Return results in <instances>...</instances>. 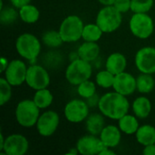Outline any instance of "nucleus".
Here are the masks:
<instances>
[{
	"instance_id": "14",
	"label": "nucleus",
	"mask_w": 155,
	"mask_h": 155,
	"mask_svg": "<svg viewBox=\"0 0 155 155\" xmlns=\"http://www.w3.org/2000/svg\"><path fill=\"white\" fill-rule=\"evenodd\" d=\"M105 147L100 137L91 134L81 137L76 143V148L82 155H99Z\"/></svg>"
},
{
	"instance_id": "39",
	"label": "nucleus",
	"mask_w": 155,
	"mask_h": 155,
	"mask_svg": "<svg viewBox=\"0 0 155 155\" xmlns=\"http://www.w3.org/2000/svg\"><path fill=\"white\" fill-rule=\"evenodd\" d=\"M112 148H109V147H105L102 152H101V153L99 155H114L115 154V153L114 152V151H112L111 150Z\"/></svg>"
},
{
	"instance_id": "29",
	"label": "nucleus",
	"mask_w": 155,
	"mask_h": 155,
	"mask_svg": "<svg viewBox=\"0 0 155 155\" xmlns=\"http://www.w3.org/2000/svg\"><path fill=\"white\" fill-rule=\"evenodd\" d=\"M14 7H6L0 9V22L4 25H8L13 24L17 17H19V13Z\"/></svg>"
},
{
	"instance_id": "3",
	"label": "nucleus",
	"mask_w": 155,
	"mask_h": 155,
	"mask_svg": "<svg viewBox=\"0 0 155 155\" xmlns=\"http://www.w3.org/2000/svg\"><path fill=\"white\" fill-rule=\"evenodd\" d=\"M15 49L22 58L34 62L41 52V43L35 35L24 33L16 38Z\"/></svg>"
},
{
	"instance_id": "16",
	"label": "nucleus",
	"mask_w": 155,
	"mask_h": 155,
	"mask_svg": "<svg viewBox=\"0 0 155 155\" xmlns=\"http://www.w3.org/2000/svg\"><path fill=\"white\" fill-rule=\"evenodd\" d=\"M122 131L119 127L110 124L104 127L99 137L103 143L109 148H114L119 145L122 139Z\"/></svg>"
},
{
	"instance_id": "6",
	"label": "nucleus",
	"mask_w": 155,
	"mask_h": 155,
	"mask_svg": "<svg viewBox=\"0 0 155 155\" xmlns=\"http://www.w3.org/2000/svg\"><path fill=\"white\" fill-rule=\"evenodd\" d=\"M84 26V22L78 15H71L62 21L58 31L64 43H74L82 38Z\"/></svg>"
},
{
	"instance_id": "11",
	"label": "nucleus",
	"mask_w": 155,
	"mask_h": 155,
	"mask_svg": "<svg viewBox=\"0 0 155 155\" xmlns=\"http://www.w3.org/2000/svg\"><path fill=\"white\" fill-rule=\"evenodd\" d=\"M134 63L140 73L155 74V47L145 46L139 49L135 54Z\"/></svg>"
},
{
	"instance_id": "22",
	"label": "nucleus",
	"mask_w": 155,
	"mask_h": 155,
	"mask_svg": "<svg viewBox=\"0 0 155 155\" xmlns=\"http://www.w3.org/2000/svg\"><path fill=\"white\" fill-rule=\"evenodd\" d=\"M86 130L89 134L99 136L104 125V119L102 114H93L86 118L85 121Z\"/></svg>"
},
{
	"instance_id": "31",
	"label": "nucleus",
	"mask_w": 155,
	"mask_h": 155,
	"mask_svg": "<svg viewBox=\"0 0 155 155\" xmlns=\"http://www.w3.org/2000/svg\"><path fill=\"white\" fill-rule=\"evenodd\" d=\"M12 96V85L5 77L0 78V104L3 106L8 103Z\"/></svg>"
},
{
	"instance_id": "12",
	"label": "nucleus",
	"mask_w": 155,
	"mask_h": 155,
	"mask_svg": "<svg viewBox=\"0 0 155 155\" xmlns=\"http://www.w3.org/2000/svg\"><path fill=\"white\" fill-rule=\"evenodd\" d=\"M27 66L24 61L14 59L9 62L5 74V78L12 86H19L25 83Z\"/></svg>"
},
{
	"instance_id": "19",
	"label": "nucleus",
	"mask_w": 155,
	"mask_h": 155,
	"mask_svg": "<svg viewBox=\"0 0 155 155\" xmlns=\"http://www.w3.org/2000/svg\"><path fill=\"white\" fill-rule=\"evenodd\" d=\"M133 112L136 117L139 119L147 118L152 112V103L145 96L137 97L132 104Z\"/></svg>"
},
{
	"instance_id": "35",
	"label": "nucleus",
	"mask_w": 155,
	"mask_h": 155,
	"mask_svg": "<svg viewBox=\"0 0 155 155\" xmlns=\"http://www.w3.org/2000/svg\"><path fill=\"white\" fill-rule=\"evenodd\" d=\"M31 1H32V0H10L12 5H13L14 7L17 8V9L21 8L22 6L25 5L30 4Z\"/></svg>"
},
{
	"instance_id": "4",
	"label": "nucleus",
	"mask_w": 155,
	"mask_h": 155,
	"mask_svg": "<svg viewBox=\"0 0 155 155\" xmlns=\"http://www.w3.org/2000/svg\"><path fill=\"white\" fill-rule=\"evenodd\" d=\"M93 68L90 62L81 58L71 61L65 70V78L72 85H79L83 82L89 80L92 76Z\"/></svg>"
},
{
	"instance_id": "23",
	"label": "nucleus",
	"mask_w": 155,
	"mask_h": 155,
	"mask_svg": "<svg viewBox=\"0 0 155 155\" xmlns=\"http://www.w3.org/2000/svg\"><path fill=\"white\" fill-rule=\"evenodd\" d=\"M20 19L26 24L36 23L40 17V12L38 8L31 4L25 5L18 9Z\"/></svg>"
},
{
	"instance_id": "25",
	"label": "nucleus",
	"mask_w": 155,
	"mask_h": 155,
	"mask_svg": "<svg viewBox=\"0 0 155 155\" xmlns=\"http://www.w3.org/2000/svg\"><path fill=\"white\" fill-rule=\"evenodd\" d=\"M137 91L141 94H150L155 86L154 78L150 74L141 73L136 78Z\"/></svg>"
},
{
	"instance_id": "7",
	"label": "nucleus",
	"mask_w": 155,
	"mask_h": 155,
	"mask_svg": "<svg viewBox=\"0 0 155 155\" xmlns=\"http://www.w3.org/2000/svg\"><path fill=\"white\" fill-rule=\"evenodd\" d=\"M129 27L135 37L147 39L154 31V23L147 13H134L129 22Z\"/></svg>"
},
{
	"instance_id": "30",
	"label": "nucleus",
	"mask_w": 155,
	"mask_h": 155,
	"mask_svg": "<svg viewBox=\"0 0 155 155\" xmlns=\"http://www.w3.org/2000/svg\"><path fill=\"white\" fill-rule=\"evenodd\" d=\"M77 93L84 99H87L96 94V85L93 81L86 80L77 85Z\"/></svg>"
},
{
	"instance_id": "27",
	"label": "nucleus",
	"mask_w": 155,
	"mask_h": 155,
	"mask_svg": "<svg viewBox=\"0 0 155 155\" xmlns=\"http://www.w3.org/2000/svg\"><path fill=\"white\" fill-rule=\"evenodd\" d=\"M42 41L46 46L52 47V48L59 47L62 45L63 43H64L59 31H56V30L46 31L42 36Z\"/></svg>"
},
{
	"instance_id": "13",
	"label": "nucleus",
	"mask_w": 155,
	"mask_h": 155,
	"mask_svg": "<svg viewBox=\"0 0 155 155\" xmlns=\"http://www.w3.org/2000/svg\"><path fill=\"white\" fill-rule=\"evenodd\" d=\"M29 149V142L22 134H14L5 138V145L1 154L5 155H24Z\"/></svg>"
},
{
	"instance_id": "15",
	"label": "nucleus",
	"mask_w": 155,
	"mask_h": 155,
	"mask_svg": "<svg viewBox=\"0 0 155 155\" xmlns=\"http://www.w3.org/2000/svg\"><path fill=\"white\" fill-rule=\"evenodd\" d=\"M113 88L115 92L129 96L137 90L136 78L130 73L123 72L115 75Z\"/></svg>"
},
{
	"instance_id": "21",
	"label": "nucleus",
	"mask_w": 155,
	"mask_h": 155,
	"mask_svg": "<svg viewBox=\"0 0 155 155\" xmlns=\"http://www.w3.org/2000/svg\"><path fill=\"white\" fill-rule=\"evenodd\" d=\"M138 119L139 118L136 117L135 115L127 114L118 120V127L124 134L127 135L135 134L138 128L140 127Z\"/></svg>"
},
{
	"instance_id": "2",
	"label": "nucleus",
	"mask_w": 155,
	"mask_h": 155,
	"mask_svg": "<svg viewBox=\"0 0 155 155\" xmlns=\"http://www.w3.org/2000/svg\"><path fill=\"white\" fill-rule=\"evenodd\" d=\"M15 115L19 125L25 128H31L35 126L38 121L40 108L33 100H22L16 105Z\"/></svg>"
},
{
	"instance_id": "17",
	"label": "nucleus",
	"mask_w": 155,
	"mask_h": 155,
	"mask_svg": "<svg viewBox=\"0 0 155 155\" xmlns=\"http://www.w3.org/2000/svg\"><path fill=\"white\" fill-rule=\"evenodd\" d=\"M127 66L126 57L121 53H113L111 54L106 62H105V69L114 74V75L123 73L125 71Z\"/></svg>"
},
{
	"instance_id": "10",
	"label": "nucleus",
	"mask_w": 155,
	"mask_h": 155,
	"mask_svg": "<svg viewBox=\"0 0 155 155\" xmlns=\"http://www.w3.org/2000/svg\"><path fill=\"white\" fill-rule=\"evenodd\" d=\"M59 124V114L55 111L49 110L40 114L35 126L38 134L41 136L50 137L56 132Z\"/></svg>"
},
{
	"instance_id": "36",
	"label": "nucleus",
	"mask_w": 155,
	"mask_h": 155,
	"mask_svg": "<svg viewBox=\"0 0 155 155\" xmlns=\"http://www.w3.org/2000/svg\"><path fill=\"white\" fill-rule=\"evenodd\" d=\"M143 153L144 155H155V143L144 146Z\"/></svg>"
},
{
	"instance_id": "9",
	"label": "nucleus",
	"mask_w": 155,
	"mask_h": 155,
	"mask_svg": "<svg viewBox=\"0 0 155 155\" xmlns=\"http://www.w3.org/2000/svg\"><path fill=\"white\" fill-rule=\"evenodd\" d=\"M50 75L43 66L33 64L27 68L25 83L30 88L35 91L47 88L50 84Z\"/></svg>"
},
{
	"instance_id": "33",
	"label": "nucleus",
	"mask_w": 155,
	"mask_h": 155,
	"mask_svg": "<svg viewBox=\"0 0 155 155\" xmlns=\"http://www.w3.org/2000/svg\"><path fill=\"white\" fill-rule=\"evenodd\" d=\"M132 0H116L114 4V6L122 14H125L131 10Z\"/></svg>"
},
{
	"instance_id": "24",
	"label": "nucleus",
	"mask_w": 155,
	"mask_h": 155,
	"mask_svg": "<svg viewBox=\"0 0 155 155\" xmlns=\"http://www.w3.org/2000/svg\"><path fill=\"white\" fill-rule=\"evenodd\" d=\"M33 101L40 109H46L52 104L54 101V95L47 88L36 90L34 94Z\"/></svg>"
},
{
	"instance_id": "32",
	"label": "nucleus",
	"mask_w": 155,
	"mask_h": 155,
	"mask_svg": "<svg viewBox=\"0 0 155 155\" xmlns=\"http://www.w3.org/2000/svg\"><path fill=\"white\" fill-rule=\"evenodd\" d=\"M153 0H132L131 11L134 13H148L153 6Z\"/></svg>"
},
{
	"instance_id": "41",
	"label": "nucleus",
	"mask_w": 155,
	"mask_h": 155,
	"mask_svg": "<svg viewBox=\"0 0 155 155\" xmlns=\"http://www.w3.org/2000/svg\"><path fill=\"white\" fill-rule=\"evenodd\" d=\"M79 153V152H78V150H77V148L75 147V148H71L69 151H68V153H67V154H78Z\"/></svg>"
},
{
	"instance_id": "38",
	"label": "nucleus",
	"mask_w": 155,
	"mask_h": 155,
	"mask_svg": "<svg viewBox=\"0 0 155 155\" xmlns=\"http://www.w3.org/2000/svg\"><path fill=\"white\" fill-rule=\"evenodd\" d=\"M101 5H103L104 6H106V5H114V2L116 0H97Z\"/></svg>"
},
{
	"instance_id": "37",
	"label": "nucleus",
	"mask_w": 155,
	"mask_h": 155,
	"mask_svg": "<svg viewBox=\"0 0 155 155\" xmlns=\"http://www.w3.org/2000/svg\"><path fill=\"white\" fill-rule=\"evenodd\" d=\"M8 64H9V62H8V60L6 58H5V57H2L1 58V72L2 73H4L5 71Z\"/></svg>"
},
{
	"instance_id": "8",
	"label": "nucleus",
	"mask_w": 155,
	"mask_h": 155,
	"mask_svg": "<svg viewBox=\"0 0 155 155\" xmlns=\"http://www.w3.org/2000/svg\"><path fill=\"white\" fill-rule=\"evenodd\" d=\"M89 108L90 107L86 101L81 99H73L65 104L64 114L68 122L79 124L85 121L89 116Z\"/></svg>"
},
{
	"instance_id": "34",
	"label": "nucleus",
	"mask_w": 155,
	"mask_h": 155,
	"mask_svg": "<svg viewBox=\"0 0 155 155\" xmlns=\"http://www.w3.org/2000/svg\"><path fill=\"white\" fill-rule=\"evenodd\" d=\"M100 98L101 97L97 94H94L93 96H91V97H89V98H87L85 100H86V103L89 105V107H94V106H97L98 107Z\"/></svg>"
},
{
	"instance_id": "20",
	"label": "nucleus",
	"mask_w": 155,
	"mask_h": 155,
	"mask_svg": "<svg viewBox=\"0 0 155 155\" xmlns=\"http://www.w3.org/2000/svg\"><path fill=\"white\" fill-rule=\"evenodd\" d=\"M138 143L143 146L155 143V127L151 124H143L140 126L135 134Z\"/></svg>"
},
{
	"instance_id": "40",
	"label": "nucleus",
	"mask_w": 155,
	"mask_h": 155,
	"mask_svg": "<svg viewBox=\"0 0 155 155\" xmlns=\"http://www.w3.org/2000/svg\"><path fill=\"white\" fill-rule=\"evenodd\" d=\"M5 138L4 137L3 134H0V152L3 151L4 145H5Z\"/></svg>"
},
{
	"instance_id": "26",
	"label": "nucleus",
	"mask_w": 155,
	"mask_h": 155,
	"mask_svg": "<svg viewBox=\"0 0 155 155\" xmlns=\"http://www.w3.org/2000/svg\"><path fill=\"white\" fill-rule=\"evenodd\" d=\"M103 34H104L103 30L96 23L95 24L90 23L84 25L82 38L86 42H98L101 39Z\"/></svg>"
},
{
	"instance_id": "1",
	"label": "nucleus",
	"mask_w": 155,
	"mask_h": 155,
	"mask_svg": "<svg viewBox=\"0 0 155 155\" xmlns=\"http://www.w3.org/2000/svg\"><path fill=\"white\" fill-rule=\"evenodd\" d=\"M98 108L104 116L118 121L128 114L130 103L125 95L114 91L106 93L101 96Z\"/></svg>"
},
{
	"instance_id": "5",
	"label": "nucleus",
	"mask_w": 155,
	"mask_h": 155,
	"mask_svg": "<svg viewBox=\"0 0 155 155\" xmlns=\"http://www.w3.org/2000/svg\"><path fill=\"white\" fill-rule=\"evenodd\" d=\"M122 15L114 5H106L98 12L95 23L104 33H113L121 26L123 22Z\"/></svg>"
},
{
	"instance_id": "18",
	"label": "nucleus",
	"mask_w": 155,
	"mask_h": 155,
	"mask_svg": "<svg viewBox=\"0 0 155 155\" xmlns=\"http://www.w3.org/2000/svg\"><path fill=\"white\" fill-rule=\"evenodd\" d=\"M77 54L79 58L91 63L99 56L100 46L97 44V42L84 41V43H83L78 48Z\"/></svg>"
},
{
	"instance_id": "28",
	"label": "nucleus",
	"mask_w": 155,
	"mask_h": 155,
	"mask_svg": "<svg viewBox=\"0 0 155 155\" xmlns=\"http://www.w3.org/2000/svg\"><path fill=\"white\" fill-rule=\"evenodd\" d=\"M115 75L108 70L100 71L95 76V83L102 88H111L114 85Z\"/></svg>"
}]
</instances>
